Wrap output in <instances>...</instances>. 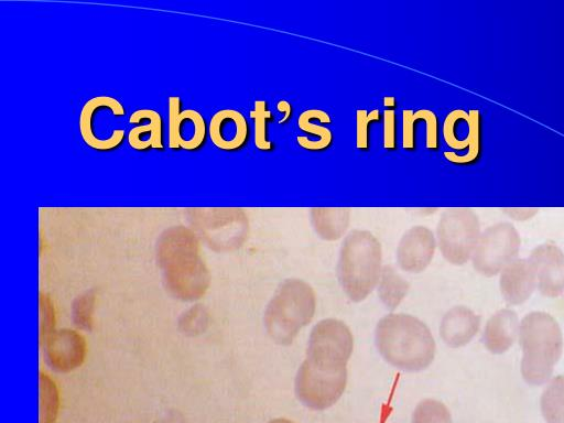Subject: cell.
<instances>
[{"label": "cell", "mask_w": 564, "mask_h": 423, "mask_svg": "<svg viewBox=\"0 0 564 423\" xmlns=\"http://www.w3.org/2000/svg\"><path fill=\"white\" fill-rule=\"evenodd\" d=\"M480 234L479 218L471 208L451 207L440 217L436 243L446 261L462 265L473 257Z\"/></svg>", "instance_id": "7"}, {"label": "cell", "mask_w": 564, "mask_h": 423, "mask_svg": "<svg viewBox=\"0 0 564 423\" xmlns=\"http://www.w3.org/2000/svg\"><path fill=\"white\" fill-rule=\"evenodd\" d=\"M411 422L452 423V415L443 402L434 399H424L415 406Z\"/></svg>", "instance_id": "24"}, {"label": "cell", "mask_w": 564, "mask_h": 423, "mask_svg": "<svg viewBox=\"0 0 564 423\" xmlns=\"http://www.w3.org/2000/svg\"><path fill=\"white\" fill-rule=\"evenodd\" d=\"M375 344L388 364L411 372L427 368L436 351L430 328L405 313H391L382 317L376 326Z\"/></svg>", "instance_id": "2"}, {"label": "cell", "mask_w": 564, "mask_h": 423, "mask_svg": "<svg viewBox=\"0 0 564 423\" xmlns=\"http://www.w3.org/2000/svg\"><path fill=\"white\" fill-rule=\"evenodd\" d=\"M383 148L395 150L397 148V124L395 112L393 109H387L383 112Z\"/></svg>", "instance_id": "32"}, {"label": "cell", "mask_w": 564, "mask_h": 423, "mask_svg": "<svg viewBox=\"0 0 564 423\" xmlns=\"http://www.w3.org/2000/svg\"><path fill=\"white\" fill-rule=\"evenodd\" d=\"M350 212L347 207H313L310 208L311 223L323 240L336 241L350 225Z\"/></svg>", "instance_id": "20"}, {"label": "cell", "mask_w": 564, "mask_h": 423, "mask_svg": "<svg viewBox=\"0 0 564 423\" xmlns=\"http://www.w3.org/2000/svg\"><path fill=\"white\" fill-rule=\"evenodd\" d=\"M212 142L220 150L236 151L242 148L249 135L245 116L235 109H223L213 115L208 124Z\"/></svg>", "instance_id": "15"}, {"label": "cell", "mask_w": 564, "mask_h": 423, "mask_svg": "<svg viewBox=\"0 0 564 423\" xmlns=\"http://www.w3.org/2000/svg\"><path fill=\"white\" fill-rule=\"evenodd\" d=\"M147 120L148 123L132 128L128 133V143L138 151L149 148L162 150L163 145V122L161 115L152 109H139L129 117L130 123H139Z\"/></svg>", "instance_id": "19"}, {"label": "cell", "mask_w": 564, "mask_h": 423, "mask_svg": "<svg viewBox=\"0 0 564 423\" xmlns=\"http://www.w3.org/2000/svg\"><path fill=\"white\" fill-rule=\"evenodd\" d=\"M40 423H53L58 408V394L54 382L44 373L40 375Z\"/></svg>", "instance_id": "26"}, {"label": "cell", "mask_w": 564, "mask_h": 423, "mask_svg": "<svg viewBox=\"0 0 564 423\" xmlns=\"http://www.w3.org/2000/svg\"><path fill=\"white\" fill-rule=\"evenodd\" d=\"M520 246V235L511 223L491 225L480 234L471 257L473 267L481 275H497L517 259Z\"/></svg>", "instance_id": "9"}, {"label": "cell", "mask_w": 564, "mask_h": 423, "mask_svg": "<svg viewBox=\"0 0 564 423\" xmlns=\"http://www.w3.org/2000/svg\"><path fill=\"white\" fill-rule=\"evenodd\" d=\"M124 115V107L115 97L101 95L88 99L78 120L84 142L97 151L118 148L124 139V130L115 128V122Z\"/></svg>", "instance_id": "8"}, {"label": "cell", "mask_w": 564, "mask_h": 423, "mask_svg": "<svg viewBox=\"0 0 564 423\" xmlns=\"http://www.w3.org/2000/svg\"><path fill=\"white\" fill-rule=\"evenodd\" d=\"M423 121L425 122V148L437 150L438 148V121L436 115L426 109Z\"/></svg>", "instance_id": "33"}, {"label": "cell", "mask_w": 564, "mask_h": 423, "mask_svg": "<svg viewBox=\"0 0 564 423\" xmlns=\"http://www.w3.org/2000/svg\"><path fill=\"white\" fill-rule=\"evenodd\" d=\"M380 116L378 109L356 111V147L358 149L366 151L369 149V128L371 122L380 120Z\"/></svg>", "instance_id": "28"}, {"label": "cell", "mask_w": 564, "mask_h": 423, "mask_svg": "<svg viewBox=\"0 0 564 423\" xmlns=\"http://www.w3.org/2000/svg\"><path fill=\"white\" fill-rule=\"evenodd\" d=\"M44 345L47 362L57 371L74 370L85 360L86 340L76 330L65 328L54 332Z\"/></svg>", "instance_id": "14"}, {"label": "cell", "mask_w": 564, "mask_h": 423, "mask_svg": "<svg viewBox=\"0 0 564 423\" xmlns=\"http://www.w3.org/2000/svg\"><path fill=\"white\" fill-rule=\"evenodd\" d=\"M208 315L202 305L193 306L180 318V328L185 334L196 335L207 326Z\"/></svg>", "instance_id": "29"}, {"label": "cell", "mask_w": 564, "mask_h": 423, "mask_svg": "<svg viewBox=\"0 0 564 423\" xmlns=\"http://www.w3.org/2000/svg\"><path fill=\"white\" fill-rule=\"evenodd\" d=\"M467 112L460 109L451 111L443 122V137L446 144L454 150L468 148L465 155H457L446 151L444 158L455 164H468L477 160L480 151V118L477 110H471V126L469 132H460Z\"/></svg>", "instance_id": "11"}, {"label": "cell", "mask_w": 564, "mask_h": 423, "mask_svg": "<svg viewBox=\"0 0 564 423\" xmlns=\"http://www.w3.org/2000/svg\"><path fill=\"white\" fill-rule=\"evenodd\" d=\"M480 321V316L473 310L462 305L454 306L444 314L440 335L452 348L465 346L478 333Z\"/></svg>", "instance_id": "17"}, {"label": "cell", "mask_w": 564, "mask_h": 423, "mask_svg": "<svg viewBox=\"0 0 564 423\" xmlns=\"http://www.w3.org/2000/svg\"><path fill=\"white\" fill-rule=\"evenodd\" d=\"M435 249L436 239L433 231L422 225L413 226L399 240L397 262L406 272H422L431 263Z\"/></svg>", "instance_id": "13"}, {"label": "cell", "mask_w": 564, "mask_h": 423, "mask_svg": "<svg viewBox=\"0 0 564 423\" xmlns=\"http://www.w3.org/2000/svg\"><path fill=\"white\" fill-rule=\"evenodd\" d=\"M520 323L517 313L510 308L497 311L486 323L482 343L495 355L506 352L519 336Z\"/></svg>", "instance_id": "18"}, {"label": "cell", "mask_w": 564, "mask_h": 423, "mask_svg": "<svg viewBox=\"0 0 564 423\" xmlns=\"http://www.w3.org/2000/svg\"><path fill=\"white\" fill-rule=\"evenodd\" d=\"M276 109L283 113V118L280 120V123L288 121L292 115V106L286 100H280L276 104Z\"/></svg>", "instance_id": "34"}, {"label": "cell", "mask_w": 564, "mask_h": 423, "mask_svg": "<svg viewBox=\"0 0 564 423\" xmlns=\"http://www.w3.org/2000/svg\"><path fill=\"white\" fill-rule=\"evenodd\" d=\"M354 348L348 326L338 319L319 321L311 330L306 356L295 376L297 399L311 410H325L341 397Z\"/></svg>", "instance_id": "1"}, {"label": "cell", "mask_w": 564, "mask_h": 423, "mask_svg": "<svg viewBox=\"0 0 564 423\" xmlns=\"http://www.w3.org/2000/svg\"><path fill=\"white\" fill-rule=\"evenodd\" d=\"M536 278L540 293L557 297L564 292V252L555 243L536 246L528 258Z\"/></svg>", "instance_id": "12"}, {"label": "cell", "mask_w": 564, "mask_h": 423, "mask_svg": "<svg viewBox=\"0 0 564 423\" xmlns=\"http://www.w3.org/2000/svg\"><path fill=\"white\" fill-rule=\"evenodd\" d=\"M160 267L166 290L178 300H198L209 286L206 267L184 237L167 239L160 252Z\"/></svg>", "instance_id": "6"}, {"label": "cell", "mask_w": 564, "mask_h": 423, "mask_svg": "<svg viewBox=\"0 0 564 423\" xmlns=\"http://www.w3.org/2000/svg\"><path fill=\"white\" fill-rule=\"evenodd\" d=\"M315 307L316 297L310 284L300 279L283 281L264 311L268 335L279 345H291L312 321Z\"/></svg>", "instance_id": "5"}, {"label": "cell", "mask_w": 564, "mask_h": 423, "mask_svg": "<svg viewBox=\"0 0 564 423\" xmlns=\"http://www.w3.org/2000/svg\"><path fill=\"white\" fill-rule=\"evenodd\" d=\"M268 423H294V422H292L288 419L279 417V419H273Z\"/></svg>", "instance_id": "36"}, {"label": "cell", "mask_w": 564, "mask_h": 423, "mask_svg": "<svg viewBox=\"0 0 564 423\" xmlns=\"http://www.w3.org/2000/svg\"><path fill=\"white\" fill-rule=\"evenodd\" d=\"M378 285L379 297L389 310H394L402 302L410 288L390 265L382 268Z\"/></svg>", "instance_id": "23"}, {"label": "cell", "mask_w": 564, "mask_h": 423, "mask_svg": "<svg viewBox=\"0 0 564 423\" xmlns=\"http://www.w3.org/2000/svg\"><path fill=\"white\" fill-rule=\"evenodd\" d=\"M519 340L524 381L532 386L549 382L563 351V335L556 319L545 312L527 314L520 323Z\"/></svg>", "instance_id": "3"}, {"label": "cell", "mask_w": 564, "mask_h": 423, "mask_svg": "<svg viewBox=\"0 0 564 423\" xmlns=\"http://www.w3.org/2000/svg\"><path fill=\"white\" fill-rule=\"evenodd\" d=\"M426 109L413 111L404 109L402 111V145L406 150L415 148V126L416 122L424 119Z\"/></svg>", "instance_id": "30"}, {"label": "cell", "mask_w": 564, "mask_h": 423, "mask_svg": "<svg viewBox=\"0 0 564 423\" xmlns=\"http://www.w3.org/2000/svg\"><path fill=\"white\" fill-rule=\"evenodd\" d=\"M96 303V292L94 290H89L78 295L72 308V316L74 324L85 330H90L93 328V317L95 311Z\"/></svg>", "instance_id": "27"}, {"label": "cell", "mask_w": 564, "mask_h": 423, "mask_svg": "<svg viewBox=\"0 0 564 423\" xmlns=\"http://www.w3.org/2000/svg\"><path fill=\"white\" fill-rule=\"evenodd\" d=\"M383 106L393 109L395 107V98L393 96L383 97Z\"/></svg>", "instance_id": "35"}, {"label": "cell", "mask_w": 564, "mask_h": 423, "mask_svg": "<svg viewBox=\"0 0 564 423\" xmlns=\"http://www.w3.org/2000/svg\"><path fill=\"white\" fill-rule=\"evenodd\" d=\"M313 119L322 123L332 122L329 115L324 110L308 109L303 111L299 117L297 126L302 131L313 134L315 139L310 140L307 137L297 135L296 141L304 150L322 151L332 144L333 133L328 128L314 123Z\"/></svg>", "instance_id": "21"}, {"label": "cell", "mask_w": 564, "mask_h": 423, "mask_svg": "<svg viewBox=\"0 0 564 423\" xmlns=\"http://www.w3.org/2000/svg\"><path fill=\"white\" fill-rule=\"evenodd\" d=\"M181 106L178 96L169 97V147L194 151L204 144L208 129L200 112Z\"/></svg>", "instance_id": "10"}, {"label": "cell", "mask_w": 564, "mask_h": 423, "mask_svg": "<svg viewBox=\"0 0 564 423\" xmlns=\"http://www.w3.org/2000/svg\"><path fill=\"white\" fill-rule=\"evenodd\" d=\"M382 271V248L377 237L354 229L344 239L338 257V281L352 302L365 300L378 284Z\"/></svg>", "instance_id": "4"}, {"label": "cell", "mask_w": 564, "mask_h": 423, "mask_svg": "<svg viewBox=\"0 0 564 423\" xmlns=\"http://www.w3.org/2000/svg\"><path fill=\"white\" fill-rule=\"evenodd\" d=\"M540 405L546 423H564V376L549 381L541 394Z\"/></svg>", "instance_id": "22"}, {"label": "cell", "mask_w": 564, "mask_h": 423, "mask_svg": "<svg viewBox=\"0 0 564 423\" xmlns=\"http://www.w3.org/2000/svg\"><path fill=\"white\" fill-rule=\"evenodd\" d=\"M250 117L254 120V144L261 151H271L272 142L268 139V121L272 113L267 109L264 100H256L254 108L250 111Z\"/></svg>", "instance_id": "25"}, {"label": "cell", "mask_w": 564, "mask_h": 423, "mask_svg": "<svg viewBox=\"0 0 564 423\" xmlns=\"http://www.w3.org/2000/svg\"><path fill=\"white\" fill-rule=\"evenodd\" d=\"M54 308L46 294L40 295V344L43 345L54 333Z\"/></svg>", "instance_id": "31"}, {"label": "cell", "mask_w": 564, "mask_h": 423, "mask_svg": "<svg viewBox=\"0 0 564 423\" xmlns=\"http://www.w3.org/2000/svg\"><path fill=\"white\" fill-rule=\"evenodd\" d=\"M499 288L505 301L510 305H520L532 295L536 288V278L528 259H516L501 272Z\"/></svg>", "instance_id": "16"}]
</instances>
